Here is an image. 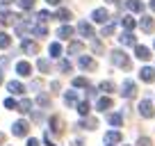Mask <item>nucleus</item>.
I'll use <instances>...</instances> for the list:
<instances>
[{"instance_id":"4468645a","label":"nucleus","mask_w":155,"mask_h":146,"mask_svg":"<svg viewBox=\"0 0 155 146\" xmlns=\"http://www.w3.org/2000/svg\"><path fill=\"white\" fill-rule=\"evenodd\" d=\"M135 55H137V59H141V62L150 59V50L146 48V46H135Z\"/></svg>"},{"instance_id":"f3484780","label":"nucleus","mask_w":155,"mask_h":146,"mask_svg":"<svg viewBox=\"0 0 155 146\" xmlns=\"http://www.w3.org/2000/svg\"><path fill=\"white\" fill-rule=\"evenodd\" d=\"M78 114H80V117H89V110H91V107H89V101H78Z\"/></svg>"},{"instance_id":"3c124183","label":"nucleus","mask_w":155,"mask_h":146,"mask_svg":"<svg viewBox=\"0 0 155 146\" xmlns=\"http://www.w3.org/2000/svg\"><path fill=\"white\" fill-rule=\"evenodd\" d=\"M0 85H2V71H0Z\"/></svg>"},{"instance_id":"393cba45","label":"nucleus","mask_w":155,"mask_h":146,"mask_svg":"<svg viewBox=\"0 0 155 146\" xmlns=\"http://www.w3.org/2000/svg\"><path fill=\"white\" fill-rule=\"evenodd\" d=\"M50 128H53V132H62V119L59 117H50Z\"/></svg>"},{"instance_id":"6e6552de","label":"nucleus","mask_w":155,"mask_h":146,"mask_svg":"<svg viewBox=\"0 0 155 146\" xmlns=\"http://www.w3.org/2000/svg\"><path fill=\"white\" fill-rule=\"evenodd\" d=\"M21 50H23L25 55H37L39 53V46L34 44V41H30V39H25L23 44H21Z\"/></svg>"},{"instance_id":"f704fd0d","label":"nucleus","mask_w":155,"mask_h":146,"mask_svg":"<svg viewBox=\"0 0 155 146\" xmlns=\"http://www.w3.org/2000/svg\"><path fill=\"white\" fill-rule=\"evenodd\" d=\"M37 18H39V23H46V21H50V18H55L50 12H39L37 14Z\"/></svg>"},{"instance_id":"09e8293b","label":"nucleus","mask_w":155,"mask_h":146,"mask_svg":"<svg viewBox=\"0 0 155 146\" xmlns=\"http://www.w3.org/2000/svg\"><path fill=\"white\" fill-rule=\"evenodd\" d=\"M2 2H5V5H9V2H14V0H2Z\"/></svg>"},{"instance_id":"aec40b11","label":"nucleus","mask_w":155,"mask_h":146,"mask_svg":"<svg viewBox=\"0 0 155 146\" xmlns=\"http://www.w3.org/2000/svg\"><path fill=\"white\" fill-rule=\"evenodd\" d=\"M121 25L128 30V32H132V30H135V25H137V21L132 18L130 14H128V16H123V18H121Z\"/></svg>"},{"instance_id":"9b49d317","label":"nucleus","mask_w":155,"mask_h":146,"mask_svg":"<svg viewBox=\"0 0 155 146\" xmlns=\"http://www.w3.org/2000/svg\"><path fill=\"white\" fill-rule=\"evenodd\" d=\"M139 78L144 80V82H153L155 80V68H150V66H144L139 71Z\"/></svg>"},{"instance_id":"2eb2a0df","label":"nucleus","mask_w":155,"mask_h":146,"mask_svg":"<svg viewBox=\"0 0 155 146\" xmlns=\"http://www.w3.org/2000/svg\"><path fill=\"white\" fill-rule=\"evenodd\" d=\"M110 107H112V98L103 96V98L96 101V110H101V112H105V110H110Z\"/></svg>"},{"instance_id":"a19ab883","label":"nucleus","mask_w":155,"mask_h":146,"mask_svg":"<svg viewBox=\"0 0 155 146\" xmlns=\"http://www.w3.org/2000/svg\"><path fill=\"white\" fill-rule=\"evenodd\" d=\"M91 48H94V53H103V44H101V41H94Z\"/></svg>"},{"instance_id":"4be33fe9","label":"nucleus","mask_w":155,"mask_h":146,"mask_svg":"<svg viewBox=\"0 0 155 146\" xmlns=\"http://www.w3.org/2000/svg\"><path fill=\"white\" fill-rule=\"evenodd\" d=\"M105 141H107V144H116V141H121V132H119V130H110L105 135Z\"/></svg>"},{"instance_id":"e433bc0d","label":"nucleus","mask_w":155,"mask_h":146,"mask_svg":"<svg viewBox=\"0 0 155 146\" xmlns=\"http://www.w3.org/2000/svg\"><path fill=\"white\" fill-rule=\"evenodd\" d=\"M37 103H39V105H41V107H48V105H50V98H48V96H46V94H39V98H37Z\"/></svg>"},{"instance_id":"a211bd4d","label":"nucleus","mask_w":155,"mask_h":146,"mask_svg":"<svg viewBox=\"0 0 155 146\" xmlns=\"http://www.w3.org/2000/svg\"><path fill=\"white\" fill-rule=\"evenodd\" d=\"M57 37H59V39H71V37H73V28H71V25H62V28L57 30Z\"/></svg>"},{"instance_id":"cd10ccee","label":"nucleus","mask_w":155,"mask_h":146,"mask_svg":"<svg viewBox=\"0 0 155 146\" xmlns=\"http://www.w3.org/2000/svg\"><path fill=\"white\" fill-rule=\"evenodd\" d=\"M82 48H84V46L80 44V41H73V44L68 46V55H78V53H82Z\"/></svg>"},{"instance_id":"ddd939ff","label":"nucleus","mask_w":155,"mask_h":146,"mask_svg":"<svg viewBox=\"0 0 155 146\" xmlns=\"http://www.w3.org/2000/svg\"><path fill=\"white\" fill-rule=\"evenodd\" d=\"M126 7H128V12H135V14H141V12H144V2H141V0H128Z\"/></svg>"},{"instance_id":"a878e982","label":"nucleus","mask_w":155,"mask_h":146,"mask_svg":"<svg viewBox=\"0 0 155 146\" xmlns=\"http://www.w3.org/2000/svg\"><path fill=\"white\" fill-rule=\"evenodd\" d=\"M55 18H57V21H62V23H66V21H71V12H68V9H57Z\"/></svg>"},{"instance_id":"5701e85b","label":"nucleus","mask_w":155,"mask_h":146,"mask_svg":"<svg viewBox=\"0 0 155 146\" xmlns=\"http://www.w3.org/2000/svg\"><path fill=\"white\" fill-rule=\"evenodd\" d=\"M32 34H37V37H46V34H48V28H46L44 23L32 25Z\"/></svg>"},{"instance_id":"dca6fc26","label":"nucleus","mask_w":155,"mask_h":146,"mask_svg":"<svg viewBox=\"0 0 155 146\" xmlns=\"http://www.w3.org/2000/svg\"><path fill=\"white\" fill-rule=\"evenodd\" d=\"M139 25H141V30H144V32H153V30H155V21L150 18V16H144Z\"/></svg>"},{"instance_id":"79ce46f5","label":"nucleus","mask_w":155,"mask_h":146,"mask_svg":"<svg viewBox=\"0 0 155 146\" xmlns=\"http://www.w3.org/2000/svg\"><path fill=\"white\" fill-rule=\"evenodd\" d=\"M44 141H46V146H55V144H53V139H50V135H48V132H46V135H44Z\"/></svg>"},{"instance_id":"423d86ee","label":"nucleus","mask_w":155,"mask_h":146,"mask_svg":"<svg viewBox=\"0 0 155 146\" xmlns=\"http://www.w3.org/2000/svg\"><path fill=\"white\" fill-rule=\"evenodd\" d=\"M78 32H80V37H87V39H91L94 34V28H91V23H87V21H80L78 23Z\"/></svg>"},{"instance_id":"7ed1b4c3","label":"nucleus","mask_w":155,"mask_h":146,"mask_svg":"<svg viewBox=\"0 0 155 146\" xmlns=\"http://www.w3.org/2000/svg\"><path fill=\"white\" fill-rule=\"evenodd\" d=\"M28 130H30V123L23 121V119H21V121H16L14 126H12V132H14L16 137H25V135H28Z\"/></svg>"},{"instance_id":"8fccbe9b","label":"nucleus","mask_w":155,"mask_h":146,"mask_svg":"<svg viewBox=\"0 0 155 146\" xmlns=\"http://www.w3.org/2000/svg\"><path fill=\"white\" fill-rule=\"evenodd\" d=\"M107 2H114V5H119V0H107Z\"/></svg>"},{"instance_id":"c85d7f7f","label":"nucleus","mask_w":155,"mask_h":146,"mask_svg":"<svg viewBox=\"0 0 155 146\" xmlns=\"http://www.w3.org/2000/svg\"><path fill=\"white\" fill-rule=\"evenodd\" d=\"M48 53H50V57H59V55H62V46H59L57 41H55V44H50Z\"/></svg>"},{"instance_id":"49530a36","label":"nucleus","mask_w":155,"mask_h":146,"mask_svg":"<svg viewBox=\"0 0 155 146\" xmlns=\"http://www.w3.org/2000/svg\"><path fill=\"white\" fill-rule=\"evenodd\" d=\"M150 9H153V12H155V0H150Z\"/></svg>"},{"instance_id":"f03ea898","label":"nucleus","mask_w":155,"mask_h":146,"mask_svg":"<svg viewBox=\"0 0 155 146\" xmlns=\"http://www.w3.org/2000/svg\"><path fill=\"white\" fill-rule=\"evenodd\" d=\"M121 96H123V98H135V96H137V85L132 82V80H126V82H123Z\"/></svg>"},{"instance_id":"c9c22d12","label":"nucleus","mask_w":155,"mask_h":146,"mask_svg":"<svg viewBox=\"0 0 155 146\" xmlns=\"http://www.w3.org/2000/svg\"><path fill=\"white\" fill-rule=\"evenodd\" d=\"M34 2H37V0H18V7L21 9H32Z\"/></svg>"},{"instance_id":"c03bdc74","label":"nucleus","mask_w":155,"mask_h":146,"mask_svg":"<svg viewBox=\"0 0 155 146\" xmlns=\"http://www.w3.org/2000/svg\"><path fill=\"white\" fill-rule=\"evenodd\" d=\"M73 146H84V141H80V139H75V141H73Z\"/></svg>"},{"instance_id":"6ab92c4d","label":"nucleus","mask_w":155,"mask_h":146,"mask_svg":"<svg viewBox=\"0 0 155 146\" xmlns=\"http://www.w3.org/2000/svg\"><path fill=\"white\" fill-rule=\"evenodd\" d=\"M114 82H112V80H103V82L101 85H98V91H103V94H112V91H114Z\"/></svg>"},{"instance_id":"4c0bfd02","label":"nucleus","mask_w":155,"mask_h":146,"mask_svg":"<svg viewBox=\"0 0 155 146\" xmlns=\"http://www.w3.org/2000/svg\"><path fill=\"white\" fill-rule=\"evenodd\" d=\"M110 34H114V23H107L103 28V37H110Z\"/></svg>"},{"instance_id":"39448f33","label":"nucleus","mask_w":155,"mask_h":146,"mask_svg":"<svg viewBox=\"0 0 155 146\" xmlns=\"http://www.w3.org/2000/svg\"><path fill=\"white\" fill-rule=\"evenodd\" d=\"M139 114H141V117H144V119H150V117H153V114H155V110H153V103H150L148 98L139 103Z\"/></svg>"},{"instance_id":"0eeeda50","label":"nucleus","mask_w":155,"mask_h":146,"mask_svg":"<svg viewBox=\"0 0 155 146\" xmlns=\"http://www.w3.org/2000/svg\"><path fill=\"white\" fill-rule=\"evenodd\" d=\"M91 18L96 21V23H107V21H110V12L107 9H94V14H91Z\"/></svg>"},{"instance_id":"1a4fd4ad","label":"nucleus","mask_w":155,"mask_h":146,"mask_svg":"<svg viewBox=\"0 0 155 146\" xmlns=\"http://www.w3.org/2000/svg\"><path fill=\"white\" fill-rule=\"evenodd\" d=\"M16 73L23 75V78L32 75V64H30V62H18V64H16Z\"/></svg>"},{"instance_id":"864d4df0","label":"nucleus","mask_w":155,"mask_h":146,"mask_svg":"<svg viewBox=\"0 0 155 146\" xmlns=\"http://www.w3.org/2000/svg\"><path fill=\"white\" fill-rule=\"evenodd\" d=\"M153 46H155V44H153Z\"/></svg>"},{"instance_id":"bb28decb","label":"nucleus","mask_w":155,"mask_h":146,"mask_svg":"<svg viewBox=\"0 0 155 146\" xmlns=\"http://www.w3.org/2000/svg\"><path fill=\"white\" fill-rule=\"evenodd\" d=\"M16 110H18V112H30V110H32V101H30V98H23Z\"/></svg>"},{"instance_id":"20e7f679","label":"nucleus","mask_w":155,"mask_h":146,"mask_svg":"<svg viewBox=\"0 0 155 146\" xmlns=\"http://www.w3.org/2000/svg\"><path fill=\"white\" fill-rule=\"evenodd\" d=\"M78 66L84 68V71H94V68H96V59L89 57V55H80V59H78Z\"/></svg>"},{"instance_id":"473e14b6","label":"nucleus","mask_w":155,"mask_h":146,"mask_svg":"<svg viewBox=\"0 0 155 146\" xmlns=\"http://www.w3.org/2000/svg\"><path fill=\"white\" fill-rule=\"evenodd\" d=\"M73 87H75V89L78 87H84V89H87L89 87V80L87 78H73Z\"/></svg>"},{"instance_id":"603ef678","label":"nucleus","mask_w":155,"mask_h":146,"mask_svg":"<svg viewBox=\"0 0 155 146\" xmlns=\"http://www.w3.org/2000/svg\"><path fill=\"white\" fill-rule=\"evenodd\" d=\"M107 146H110V144H107Z\"/></svg>"},{"instance_id":"2f4dec72","label":"nucleus","mask_w":155,"mask_h":146,"mask_svg":"<svg viewBox=\"0 0 155 146\" xmlns=\"http://www.w3.org/2000/svg\"><path fill=\"white\" fill-rule=\"evenodd\" d=\"M12 39H9V34L7 32H0V48H9Z\"/></svg>"},{"instance_id":"f8f14e48","label":"nucleus","mask_w":155,"mask_h":146,"mask_svg":"<svg viewBox=\"0 0 155 146\" xmlns=\"http://www.w3.org/2000/svg\"><path fill=\"white\" fill-rule=\"evenodd\" d=\"M78 128H84V130H94V128H98V121L94 117H84L82 121L78 123Z\"/></svg>"},{"instance_id":"de8ad7c7","label":"nucleus","mask_w":155,"mask_h":146,"mask_svg":"<svg viewBox=\"0 0 155 146\" xmlns=\"http://www.w3.org/2000/svg\"><path fill=\"white\" fill-rule=\"evenodd\" d=\"M2 141H5V135H2V132H0V144H2Z\"/></svg>"},{"instance_id":"58836bf2","label":"nucleus","mask_w":155,"mask_h":146,"mask_svg":"<svg viewBox=\"0 0 155 146\" xmlns=\"http://www.w3.org/2000/svg\"><path fill=\"white\" fill-rule=\"evenodd\" d=\"M5 107H7V110H16V107H18V103H16L14 98H7V101H5Z\"/></svg>"},{"instance_id":"7c9ffc66","label":"nucleus","mask_w":155,"mask_h":146,"mask_svg":"<svg viewBox=\"0 0 155 146\" xmlns=\"http://www.w3.org/2000/svg\"><path fill=\"white\" fill-rule=\"evenodd\" d=\"M107 121H110L112 126H116V128H119V126L123 123V117H121V114H110V117H107Z\"/></svg>"},{"instance_id":"ea45409f","label":"nucleus","mask_w":155,"mask_h":146,"mask_svg":"<svg viewBox=\"0 0 155 146\" xmlns=\"http://www.w3.org/2000/svg\"><path fill=\"white\" fill-rule=\"evenodd\" d=\"M137 146H153V141H150L148 137H139V141H137Z\"/></svg>"},{"instance_id":"a18cd8bd","label":"nucleus","mask_w":155,"mask_h":146,"mask_svg":"<svg viewBox=\"0 0 155 146\" xmlns=\"http://www.w3.org/2000/svg\"><path fill=\"white\" fill-rule=\"evenodd\" d=\"M48 5H59V0H46Z\"/></svg>"},{"instance_id":"b1692460","label":"nucleus","mask_w":155,"mask_h":146,"mask_svg":"<svg viewBox=\"0 0 155 146\" xmlns=\"http://www.w3.org/2000/svg\"><path fill=\"white\" fill-rule=\"evenodd\" d=\"M64 103H66V105H78V94L75 91H66L64 94Z\"/></svg>"},{"instance_id":"9d476101","label":"nucleus","mask_w":155,"mask_h":146,"mask_svg":"<svg viewBox=\"0 0 155 146\" xmlns=\"http://www.w3.org/2000/svg\"><path fill=\"white\" fill-rule=\"evenodd\" d=\"M119 44H121V46H137V39H135V34H132V32L126 30V32L119 37Z\"/></svg>"},{"instance_id":"37998d69","label":"nucleus","mask_w":155,"mask_h":146,"mask_svg":"<svg viewBox=\"0 0 155 146\" xmlns=\"http://www.w3.org/2000/svg\"><path fill=\"white\" fill-rule=\"evenodd\" d=\"M28 146H39V139H34V137H30V139H28Z\"/></svg>"},{"instance_id":"f257e3e1","label":"nucleus","mask_w":155,"mask_h":146,"mask_svg":"<svg viewBox=\"0 0 155 146\" xmlns=\"http://www.w3.org/2000/svg\"><path fill=\"white\" fill-rule=\"evenodd\" d=\"M110 59H112V64L119 66V68H130V57H128L123 50H112Z\"/></svg>"},{"instance_id":"72a5a7b5","label":"nucleus","mask_w":155,"mask_h":146,"mask_svg":"<svg viewBox=\"0 0 155 146\" xmlns=\"http://www.w3.org/2000/svg\"><path fill=\"white\" fill-rule=\"evenodd\" d=\"M71 62H68V59H59V71L62 73H71Z\"/></svg>"},{"instance_id":"c756f323","label":"nucleus","mask_w":155,"mask_h":146,"mask_svg":"<svg viewBox=\"0 0 155 146\" xmlns=\"http://www.w3.org/2000/svg\"><path fill=\"white\" fill-rule=\"evenodd\" d=\"M37 66H39V71H41V73H50V59H39Z\"/></svg>"},{"instance_id":"412c9836","label":"nucleus","mask_w":155,"mask_h":146,"mask_svg":"<svg viewBox=\"0 0 155 146\" xmlns=\"http://www.w3.org/2000/svg\"><path fill=\"white\" fill-rule=\"evenodd\" d=\"M7 89H9L12 94H23V91H25V87L18 82V80H12V82H7Z\"/></svg>"}]
</instances>
